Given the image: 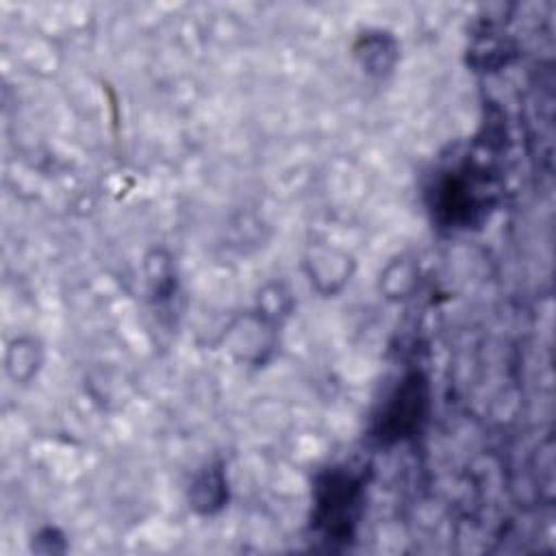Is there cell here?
Segmentation results:
<instances>
[{"instance_id":"obj_1","label":"cell","mask_w":556,"mask_h":556,"mask_svg":"<svg viewBox=\"0 0 556 556\" xmlns=\"http://www.w3.org/2000/svg\"><path fill=\"white\" fill-rule=\"evenodd\" d=\"M358 504V491L352 478L332 473L321 486L317 497V519L328 534H345L354 523V506Z\"/></svg>"}]
</instances>
